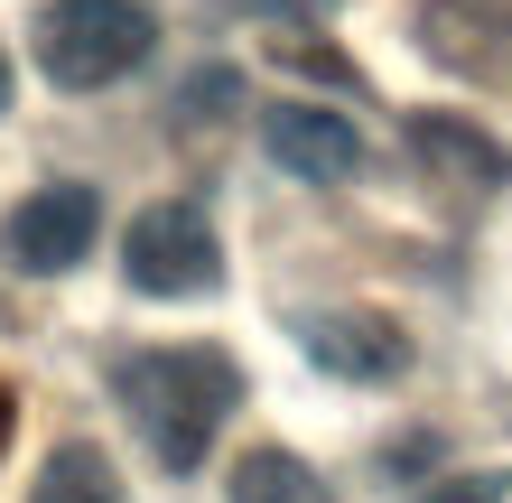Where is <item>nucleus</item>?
<instances>
[{
	"mask_svg": "<svg viewBox=\"0 0 512 503\" xmlns=\"http://www.w3.org/2000/svg\"><path fill=\"white\" fill-rule=\"evenodd\" d=\"M112 392H122L131 429L149 438V457L168 476H196L205 448L224 438V420L243 410V364L224 345H149L112 364Z\"/></svg>",
	"mask_w": 512,
	"mask_h": 503,
	"instance_id": "1",
	"label": "nucleus"
},
{
	"mask_svg": "<svg viewBox=\"0 0 512 503\" xmlns=\"http://www.w3.org/2000/svg\"><path fill=\"white\" fill-rule=\"evenodd\" d=\"M159 47V10L149 0H47L38 10V75L66 94H103Z\"/></svg>",
	"mask_w": 512,
	"mask_h": 503,
	"instance_id": "2",
	"label": "nucleus"
},
{
	"mask_svg": "<svg viewBox=\"0 0 512 503\" xmlns=\"http://www.w3.org/2000/svg\"><path fill=\"white\" fill-rule=\"evenodd\" d=\"M122 280L140 299H215L224 289V243L205 224V205H187V196L140 205L131 233H122Z\"/></svg>",
	"mask_w": 512,
	"mask_h": 503,
	"instance_id": "3",
	"label": "nucleus"
},
{
	"mask_svg": "<svg viewBox=\"0 0 512 503\" xmlns=\"http://www.w3.org/2000/svg\"><path fill=\"white\" fill-rule=\"evenodd\" d=\"M103 233V196L84 177H56V187H28L10 215H0V261L28 280H66Z\"/></svg>",
	"mask_w": 512,
	"mask_h": 503,
	"instance_id": "4",
	"label": "nucleus"
},
{
	"mask_svg": "<svg viewBox=\"0 0 512 503\" xmlns=\"http://www.w3.org/2000/svg\"><path fill=\"white\" fill-rule=\"evenodd\" d=\"M298 354L336 382H401L410 373V336L391 327L382 308H317L298 317Z\"/></svg>",
	"mask_w": 512,
	"mask_h": 503,
	"instance_id": "5",
	"label": "nucleus"
},
{
	"mask_svg": "<svg viewBox=\"0 0 512 503\" xmlns=\"http://www.w3.org/2000/svg\"><path fill=\"white\" fill-rule=\"evenodd\" d=\"M261 150L289 177H308V187H345L364 168V131L345 112H326V103H270L261 112Z\"/></svg>",
	"mask_w": 512,
	"mask_h": 503,
	"instance_id": "6",
	"label": "nucleus"
},
{
	"mask_svg": "<svg viewBox=\"0 0 512 503\" xmlns=\"http://www.w3.org/2000/svg\"><path fill=\"white\" fill-rule=\"evenodd\" d=\"M410 159L429 177H447V187H503V177H512V150L494 131L457 122V112H419V122H410Z\"/></svg>",
	"mask_w": 512,
	"mask_h": 503,
	"instance_id": "7",
	"label": "nucleus"
},
{
	"mask_svg": "<svg viewBox=\"0 0 512 503\" xmlns=\"http://www.w3.org/2000/svg\"><path fill=\"white\" fill-rule=\"evenodd\" d=\"M28 503H131V494H122V466H112L94 438H66V448H47Z\"/></svg>",
	"mask_w": 512,
	"mask_h": 503,
	"instance_id": "8",
	"label": "nucleus"
},
{
	"mask_svg": "<svg viewBox=\"0 0 512 503\" xmlns=\"http://www.w3.org/2000/svg\"><path fill=\"white\" fill-rule=\"evenodd\" d=\"M224 503H336V494H326V476L298 448H252L243 466H233Z\"/></svg>",
	"mask_w": 512,
	"mask_h": 503,
	"instance_id": "9",
	"label": "nucleus"
},
{
	"mask_svg": "<svg viewBox=\"0 0 512 503\" xmlns=\"http://www.w3.org/2000/svg\"><path fill=\"white\" fill-rule=\"evenodd\" d=\"M419 503H503V485H494V476H438Z\"/></svg>",
	"mask_w": 512,
	"mask_h": 503,
	"instance_id": "10",
	"label": "nucleus"
},
{
	"mask_svg": "<svg viewBox=\"0 0 512 503\" xmlns=\"http://www.w3.org/2000/svg\"><path fill=\"white\" fill-rule=\"evenodd\" d=\"M0 448H10V382H0Z\"/></svg>",
	"mask_w": 512,
	"mask_h": 503,
	"instance_id": "11",
	"label": "nucleus"
},
{
	"mask_svg": "<svg viewBox=\"0 0 512 503\" xmlns=\"http://www.w3.org/2000/svg\"><path fill=\"white\" fill-rule=\"evenodd\" d=\"M0 112H10V56H0Z\"/></svg>",
	"mask_w": 512,
	"mask_h": 503,
	"instance_id": "12",
	"label": "nucleus"
},
{
	"mask_svg": "<svg viewBox=\"0 0 512 503\" xmlns=\"http://www.w3.org/2000/svg\"><path fill=\"white\" fill-rule=\"evenodd\" d=\"M0 317H10V308H0Z\"/></svg>",
	"mask_w": 512,
	"mask_h": 503,
	"instance_id": "13",
	"label": "nucleus"
}]
</instances>
